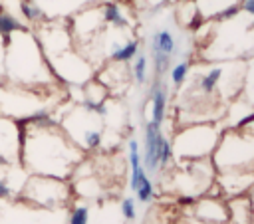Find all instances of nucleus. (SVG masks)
<instances>
[{
  "instance_id": "ddd939ff",
  "label": "nucleus",
  "mask_w": 254,
  "mask_h": 224,
  "mask_svg": "<svg viewBox=\"0 0 254 224\" xmlns=\"http://www.w3.org/2000/svg\"><path fill=\"white\" fill-rule=\"evenodd\" d=\"M87 222V210L85 208H77L71 216V224H85Z\"/></svg>"
},
{
  "instance_id": "4468645a",
  "label": "nucleus",
  "mask_w": 254,
  "mask_h": 224,
  "mask_svg": "<svg viewBox=\"0 0 254 224\" xmlns=\"http://www.w3.org/2000/svg\"><path fill=\"white\" fill-rule=\"evenodd\" d=\"M236 12H238V6H230V8L222 10V12L218 14V18H230V16H234Z\"/></svg>"
},
{
  "instance_id": "20e7f679",
  "label": "nucleus",
  "mask_w": 254,
  "mask_h": 224,
  "mask_svg": "<svg viewBox=\"0 0 254 224\" xmlns=\"http://www.w3.org/2000/svg\"><path fill=\"white\" fill-rule=\"evenodd\" d=\"M22 28V24L14 18V16H10V14H0V34L2 36H10L12 32H16V30H20Z\"/></svg>"
},
{
  "instance_id": "9b49d317",
  "label": "nucleus",
  "mask_w": 254,
  "mask_h": 224,
  "mask_svg": "<svg viewBox=\"0 0 254 224\" xmlns=\"http://www.w3.org/2000/svg\"><path fill=\"white\" fill-rule=\"evenodd\" d=\"M155 65H157V71H165V67L169 65V54H159L155 52Z\"/></svg>"
},
{
  "instance_id": "9d476101",
  "label": "nucleus",
  "mask_w": 254,
  "mask_h": 224,
  "mask_svg": "<svg viewBox=\"0 0 254 224\" xmlns=\"http://www.w3.org/2000/svg\"><path fill=\"white\" fill-rule=\"evenodd\" d=\"M187 69H189V65H187L185 61L179 63V65H175V69H173V73H171L173 83H181V81L185 79V75H187Z\"/></svg>"
},
{
  "instance_id": "f03ea898",
  "label": "nucleus",
  "mask_w": 254,
  "mask_h": 224,
  "mask_svg": "<svg viewBox=\"0 0 254 224\" xmlns=\"http://www.w3.org/2000/svg\"><path fill=\"white\" fill-rule=\"evenodd\" d=\"M175 50V40L173 36L167 32V30H161L153 36V52H159V54H173Z\"/></svg>"
},
{
  "instance_id": "423d86ee",
  "label": "nucleus",
  "mask_w": 254,
  "mask_h": 224,
  "mask_svg": "<svg viewBox=\"0 0 254 224\" xmlns=\"http://www.w3.org/2000/svg\"><path fill=\"white\" fill-rule=\"evenodd\" d=\"M103 16H105V20L111 22V24H117V26H125V24H127V20L121 16V12H119V8H117L115 4H107Z\"/></svg>"
},
{
  "instance_id": "dca6fc26",
  "label": "nucleus",
  "mask_w": 254,
  "mask_h": 224,
  "mask_svg": "<svg viewBox=\"0 0 254 224\" xmlns=\"http://www.w3.org/2000/svg\"><path fill=\"white\" fill-rule=\"evenodd\" d=\"M87 145L89 147L99 145V133H87Z\"/></svg>"
},
{
  "instance_id": "6e6552de",
  "label": "nucleus",
  "mask_w": 254,
  "mask_h": 224,
  "mask_svg": "<svg viewBox=\"0 0 254 224\" xmlns=\"http://www.w3.org/2000/svg\"><path fill=\"white\" fill-rule=\"evenodd\" d=\"M22 12H24V16L28 18V20H36L42 12H40V8H36L34 4H30L28 0H22Z\"/></svg>"
},
{
  "instance_id": "7ed1b4c3",
  "label": "nucleus",
  "mask_w": 254,
  "mask_h": 224,
  "mask_svg": "<svg viewBox=\"0 0 254 224\" xmlns=\"http://www.w3.org/2000/svg\"><path fill=\"white\" fill-rule=\"evenodd\" d=\"M163 111H165V91H163V87H157L155 95H153V123L155 125H161Z\"/></svg>"
},
{
  "instance_id": "f257e3e1",
  "label": "nucleus",
  "mask_w": 254,
  "mask_h": 224,
  "mask_svg": "<svg viewBox=\"0 0 254 224\" xmlns=\"http://www.w3.org/2000/svg\"><path fill=\"white\" fill-rule=\"evenodd\" d=\"M157 135H159V125H155L153 121L147 125V155H145V163L149 168L157 167V159H155V143H157Z\"/></svg>"
},
{
  "instance_id": "f3484780",
  "label": "nucleus",
  "mask_w": 254,
  "mask_h": 224,
  "mask_svg": "<svg viewBox=\"0 0 254 224\" xmlns=\"http://www.w3.org/2000/svg\"><path fill=\"white\" fill-rule=\"evenodd\" d=\"M244 10L248 14H254V0H244Z\"/></svg>"
},
{
  "instance_id": "39448f33",
  "label": "nucleus",
  "mask_w": 254,
  "mask_h": 224,
  "mask_svg": "<svg viewBox=\"0 0 254 224\" xmlns=\"http://www.w3.org/2000/svg\"><path fill=\"white\" fill-rule=\"evenodd\" d=\"M135 52H137V42H129V44H125L123 48H117L111 57H113L115 61H127V59H131V57L135 56Z\"/></svg>"
},
{
  "instance_id": "1a4fd4ad",
  "label": "nucleus",
  "mask_w": 254,
  "mask_h": 224,
  "mask_svg": "<svg viewBox=\"0 0 254 224\" xmlns=\"http://www.w3.org/2000/svg\"><path fill=\"white\" fill-rule=\"evenodd\" d=\"M137 192H139V198H141V200H147V198L151 196V184H149V180L145 178V174L141 176V180H139V184H137Z\"/></svg>"
},
{
  "instance_id": "f8f14e48",
  "label": "nucleus",
  "mask_w": 254,
  "mask_h": 224,
  "mask_svg": "<svg viewBox=\"0 0 254 224\" xmlns=\"http://www.w3.org/2000/svg\"><path fill=\"white\" fill-rule=\"evenodd\" d=\"M145 63H147V61H145V57H143V56H141V57L137 59V63H135V77H137V81H139V83H143V81H145Z\"/></svg>"
},
{
  "instance_id": "0eeeda50",
  "label": "nucleus",
  "mask_w": 254,
  "mask_h": 224,
  "mask_svg": "<svg viewBox=\"0 0 254 224\" xmlns=\"http://www.w3.org/2000/svg\"><path fill=\"white\" fill-rule=\"evenodd\" d=\"M220 75H222V69H220V67H216V69H212L208 75H204L202 81H200L202 89H204V91H212V87L216 85V81L220 79Z\"/></svg>"
},
{
  "instance_id": "a211bd4d",
  "label": "nucleus",
  "mask_w": 254,
  "mask_h": 224,
  "mask_svg": "<svg viewBox=\"0 0 254 224\" xmlns=\"http://www.w3.org/2000/svg\"><path fill=\"white\" fill-rule=\"evenodd\" d=\"M10 194V190H8V186L4 184V182H0V196H8Z\"/></svg>"
},
{
  "instance_id": "2eb2a0df",
  "label": "nucleus",
  "mask_w": 254,
  "mask_h": 224,
  "mask_svg": "<svg viewBox=\"0 0 254 224\" xmlns=\"http://www.w3.org/2000/svg\"><path fill=\"white\" fill-rule=\"evenodd\" d=\"M123 212H125L127 218H133L135 212H133V202H131V200H125V202H123Z\"/></svg>"
}]
</instances>
